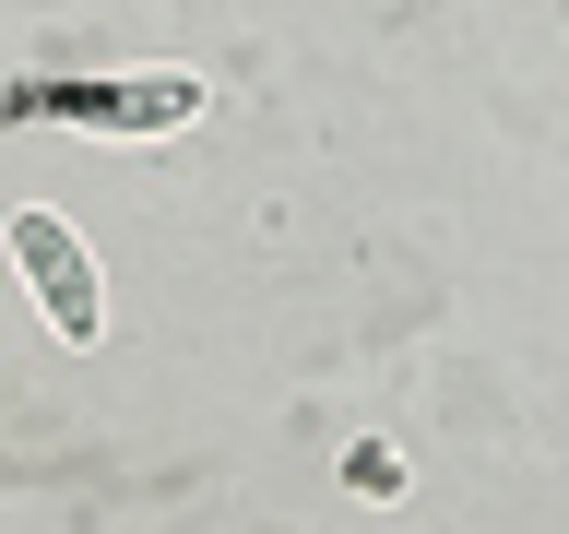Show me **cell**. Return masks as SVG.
I'll return each mask as SVG.
<instances>
[{
	"label": "cell",
	"instance_id": "obj_2",
	"mask_svg": "<svg viewBox=\"0 0 569 534\" xmlns=\"http://www.w3.org/2000/svg\"><path fill=\"white\" fill-rule=\"evenodd\" d=\"M96 131H190L202 119V83L190 71H142V83H96V107H83Z\"/></svg>",
	"mask_w": 569,
	"mask_h": 534
},
{
	"label": "cell",
	"instance_id": "obj_1",
	"mask_svg": "<svg viewBox=\"0 0 569 534\" xmlns=\"http://www.w3.org/2000/svg\"><path fill=\"white\" fill-rule=\"evenodd\" d=\"M12 261H24V285H36V309H48V333H60V345H96V333H107L96 249L71 238L48 202H24V214H12Z\"/></svg>",
	"mask_w": 569,
	"mask_h": 534
}]
</instances>
